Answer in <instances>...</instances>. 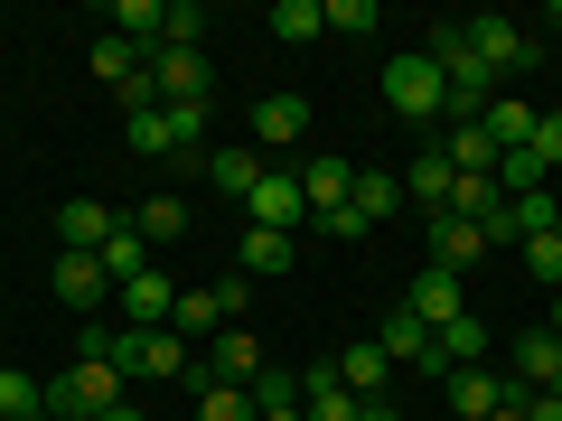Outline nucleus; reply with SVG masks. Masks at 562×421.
Segmentation results:
<instances>
[{
    "instance_id": "nucleus-1",
    "label": "nucleus",
    "mask_w": 562,
    "mask_h": 421,
    "mask_svg": "<svg viewBox=\"0 0 562 421\" xmlns=\"http://www.w3.org/2000/svg\"><path fill=\"white\" fill-rule=\"evenodd\" d=\"M85 356H113L122 375H150V384L188 375V338L179 328H85Z\"/></svg>"
},
{
    "instance_id": "nucleus-2",
    "label": "nucleus",
    "mask_w": 562,
    "mask_h": 421,
    "mask_svg": "<svg viewBox=\"0 0 562 421\" xmlns=\"http://www.w3.org/2000/svg\"><path fill=\"white\" fill-rule=\"evenodd\" d=\"M122 402H132V375H122L113 356H76L47 384V412L57 421H103V412H122Z\"/></svg>"
},
{
    "instance_id": "nucleus-3",
    "label": "nucleus",
    "mask_w": 562,
    "mask_h": 421,
    "mask_svg": "<svg viewBox=\"0 0 562 421\" xmlns=\"http://www.w3.org/2000/svg\"><path fill=\"white\" fill-rule=\"evenodd\" d=\"M384 103H394L403 122H450V84H441V66L422 57V47L384 66Z\"/></svg>"
},
{
    "instance_id": "nucleus-4",
    "label": "nucleus",
    "mask_w": 562,
    "mask_h": 421,
    "mask_svg": "<svg viewBox=\"0 0 562 421\" xmlns=\"http://www.w3.org/2000/svg\"><path fill=\"white\" fill-rule=\"evenodd\" d=\"M375 346H384V356H394V375H403V365H413V375H431V384H441L450 375V365H441V338H431V328H422L413 319V309H384V319H375Z\"/></svg>"
},
{
    "instance_id": "nucleus-5",
    "label": "nucleus",
    "mask_w": 562,
    "mask_h": 421,
    "mask_svg": "<svg viewBox=\"0 0 562 421\" xmlns=\"http://www.w3.org/2000/svg\"><path fill=\"white\" fill-rule=\"evenodd\" d=\"M506 384H516V394H562V338L553 328H525V338L506 346Z\"/></svg>"
},
{
    "instance_id": "nucleus-6",
    "label": "nucleus",
    "mask_w": 562,
    "mask_h": 421,
    "mask_svg": "<svg viewBox=\"0 0 562 421\" xmlns=\"http://www.w3.org/2000/svg\"><path fill=\"white\" fill-rule=\"evenodd\" d=\"M506 394H516V384H506L497 365H450V375H441V412L450 421H487Z\"/></svg>"
},
{
    "instance_id": "nucleus-7",
    "label": "nucleus",
    "mask_w": 562,
    "mask_h": 421,
    "mask_svg": "<svg viewBox=\"0 0 562 421\" xmlns=\"http://www.w3.org/2000/svg\"><path fill=\"white\" fill-rule=\"evenodd\" d=\"M403 309H413V319L441 338L450 319H469V281H460V272H441V262H422V281L403 291Z\"/></svg>"
},
{
    "instance_id": "nucleus-8",
    "label": "nucleus",
    "mask_w": 562,
    "mask_h": 421,
    "mask_svg": "<svg viewBox=\"0 0 562 421\" xmlns=\"http://www.w3.org/2000/svg\"><path fill=\"white\" fill-rule=\"evenodd\" d=\"M244 216L272 225V235H291V225H310V197H301V179H291V169H262L254 197H244Z\"/></svg>"
},
{
    "instance_id": "nucleus-9",
    "label": "nucleus",
    "mask_w": 562,
    "mask_h": 421,
    "mask_svg": "<svg viewBox=\"0 0 562 421\" xmlns=\"http://www.w3.org/2000/svg\"><path fill=\"white\" fill-rule=\"evenodd\" d=\"M254 375H262L254 328H216V338H206V375H198V384H235V394H254Z\"/></svg>"
},
{
    "instance_id": "nucleus-10",
    "label": "nucleus",
    "mask_w": 562,
    "mask_h": 421,
    "mask_svg": "<svg viewBox=\"0 0 562 421\" xmlns=\"http://www.w3.org/2000/svg\"><path fill=\"white\" fill-rule=\"evenodd\" d=\"M469 47H479V66H487V76H497V84L535 66V38H525L516 20H469Z\"/></svg>"
},
{
    "instance_id": "nucleus-11",
    "label": "nucleus",
    "mask_w": 562,
    "mask_h": 421,
    "mask_svg": "<svg viewBox=\"0 0 562 421\" xmlns=\"http://www.w3.org/2000/svg\"><path fill=\"white\" fill-rule=\"evenodd\" d=\"M113 300H122V319H132V328H169V319H179V281H169L160 262H150V272H132V281H122Z\"/></svg>"
},
{
    "instance_id": "nucleus-12",
    "label": "nucleus",
    "mask_w": 562,
    "mask_h": 421,
    "mask_svg": "<svg viewBox=\"0 0 562 421\" xmlns=\"http://www.w3.org/2000/svg\"><path fill=\"white\" fill-rule=\"evenodd\" d=\"M291 179H301V197H310V225H319V216H338V206L357 197V160H338V150H319V160H310V169H291Z\"/></svg>"
},
{
    "instance_id": "nucleus-13",
    "label": "nucleus",
    "mask_w": 562,
    "mask_h": 421,
    "mask_svg": "<svg viewBox=\"0 0 562 421\" xmlns=\"http://www.w3.org/2000/svg\"><path fill=\"white\" fill-rule=\"evenodd\" d=\"M113 206H103V197H66L57 206V253H103V243H113Z\"/></svg>"
},
{
    "instance_id": "nucleus-14",
    "label": "nucleus",
    "mask_w": 562,
    "mask_h": 421,
    "mask_svg": "<svg viewBox=\"0 0 562 421\" xmlns=\"http://www.w3.org/2000/svg\"><path fill=\"white\" fill-rule=\"evenodd\" d=\"M150 84H160V103H206V47H160L150 57Z\"/></svg>"
},
{
    "instance_id": "nucleus-15",
    "label": "nucleus",
    "mask_w": 562,
    "mask_h": 421,
    "mask_svg": "<svg viewBox=\"0 0 562 421\" xmlns=\"http://www.w3.org/2000/svg\"><path fill=\"white\" fill-rule=\"evenodd\" d=\"M301 132H310V94H291V84H281V94L254 103V150H291Z\"/></svg>"
},
{
    "instance_id": "nucleus-16",
    "label": "nucleus",
    "mask_w": 562,
    "mask_h": 421,
    "mask_svg": "<svg viewBox=\"0 0 562 421\" xmlns=\"http://www.w3.org/2000/svg\"><path fill=\"white\" fill-rule=\"evenodd\" d=\"M57 300L76 309V319H94V309L113 300V272H103L94 253H57Z\"/></svg>"
},
{
    "instance_id": "nucleus-17",
    "label": "nucleus",
    "mask_w": 562,
    "mask_h": 421,
    "mask_svg": "<svg viewBox=\"0 0 562 421\" xmlns=\"http://www.w3.org/2000/svg\"><path fill=\"white\" fill-rule=\"evenodd\" d=\"M328 365H338V384H347L357 402H384V384H394V356H384L375 338H357L347 356H328Z\"/></svg>"
},
{
    "instance_id": "nucleus-18",
    "label": "nucleus",
    "mask_w": 562,
    "mask_h": 421,
    "mask_svg": "<svg viewBox=\"0 0 562 421\" xmlns=\"http://www.w3.org/2000/svg\"><path fill=\"white\" fill-rule=\"evenodd\" d=\"M403 197H413L422 216H450V197H460V169H450L441 150H422V160L403 169Z\"/></svg>"
},
{
    "instance_id": "nucleus-19",
    "label": "nucleus",
    "mask_w": 562,
    "mask_h": 421,
    "mask_svg": "<svg viewBox=\"0 0 562 421\" xmlns=\"http://www.w3.org/2000/svg\"><path fill=\"white\" fill-rule=\"evenodd\" d=\"M301 412H310V421H357L366 402L338 384V365H310V375H301Z\"/></svg>"
},
{
    "instance_id": "nucleus-20",
    "label": "nucleus",
    "mask_w": 562,
    "mask_h": 421,
    "mask_svg": "<svg viewBox=\"0 0 562 421\" xmlns=\"http://www.w3.org/2000/svg\"><path fill=\"white\" fill-rule=\"evenodd\" d=\"M479 253H487V235L469 216H431V262H441V272L469 281V262H479Z\"/></svg>"
},
{
    "instance_id": "nucleus-21",
    "label": "nucleus",
    "mask_w": 562,
    "mask_h": 421,
    "mask_svg": "<svg viewBox=\"0 0 562 421\" xmlns=\"http://www.w3.org/2000/svg\"><path fill=\"white\" fill-rule=\"evenodd\" d=\"M235 262H244V281H281V272H291V235H272V225H244Z\"/></svg>"
},
{
    "instance_id": "nucleus-22",
    "label": "nucleus",
    "mask_w": 562,
    "mask_h": 421,
    "mask_svg": "<svg viewBox=\"0 0 562 421\" xmlns=\"http://www.w3.org/2000/svg\"><path fill=\"white\" fill-rule=\"evenodd\" d=\"M394 206H403V169H394V179H384V169H357V197H347V216H357V225H384Z\"/></svg>"
},
{
    "instance_id": "nucleus-23",
    "label": "nucleus",
    "mask_w": 562,
    "mask_h": 421,
    "mask_svg": "<svg viewBox=\"0 0 562 421\" xmlns=\"http://www.w3.org/2000/svg\"><path fill=\"white\" fill-rule=\"evenodd\" d=\"M254 179H262V150H254V140H244V150H206V187L254 197Z\"/></svg>"
},
{
    "instance_id": "nucleus-24",
    "label": "nucleus",
    "mask_w": 562,
    "mask_h": 421,
    "mask_svg": "<svg viewBox=\"0 0 562 421\" xmlns=\"http://www.w3.org/2000/svg\"><path fill=\"white\" fill-rule=\"evenodd\" d=\"M479 132L497 140V150H525V140H535V103H516V94H497V103H487V113H479Z\"/></svg>"
},
{
    "instance_id": "nucleus-25",
    "label": "nucleus",
    "mask_w": 562,
    "mask_h": 421,
    "mask_svg": "<svg viewBox=\"0 0 562 421\" xmlns=\"http://www.w3.org/2000/svg\"><path fill=\"white\" fill-rule=\"evenodd\" d=\"M272 38H281V47L328 38V0H281V10H272Z\"/></svg>"
},
{
    "instance_id": "nucleus-26",
    "label": "nucleus",
    "mask_w": 562,
    "mask_h": 421,
    "mask_svg": "<svg viewBox=\"0 0 562 421\" xmlns=\"http://www.w3.org/2000/svg\"><path fill=\"white\" fill-rule=\"evenodd\" d=\"M506 216H516V243L525 235H553V225H562V187H525V197H506Z\"/></svg>"
},
{
    "instance_id": "nucleus-27",
    "label": "nucleus",
    "mask_w": 562,
    "mask_h": 421,
    "mask_svg": "<svg viewBox=\"0 0 562 421\" xmlns=\"http://www.w3.org/2000/svg\"><path fill=\"white\" fill-rule=\"evenodd\" d=\"M47 412V384L20 375V365H0V421H38Z\"/></svg>"
},
{
    "instance_id": "nucleus-28",
    "label": "nucleus",
    "mask_w": 562,
    "mask_h": 421,
    "mask_svg": "<svg viewBox=\"0 0 562 421\" xmlns=\"http://www.w3.org/2000/svg\"><path fill=\"white\" fill-rule=\"evenodd\" d=\"M441 365H487V319H479V309L441 328Z\"/></svg>"
},
{
    "instance_id": "nucleus-29",
    "label": "nucleus",
    "mask_w": 562,
    "mask_h": 421,
    "mask_svg": "<svg viewBox=\"0 0 562 421\" xmlns=\"http://www.w3.org/2000/svg\"><path fill=\"white\" fill-rule=\"evenodd\" d=\"M94 262H103V272H113V291H122V281H132V272H150V243H140L132 225H113V243H103Z\"/></svg>"
},
{
    "instance_id": "nucleus-30",
    "label": "nucleus",
    "mask_w": 562,
    "mask_h": 421,
    "mask_svg": "<svg viewBox=\"0 0 562 421\" xmlns=\"http://www.w3.org/2000/svg\"><path fill=\"white\" fill-rule=\"evenodd\" d=\"M132 235H140V243H179V235H188V206H179V197H150V206L132 216Z\"/></svg>"
},
{
    "instance_id": "nucleus-31",
    "label": "nucleus",
    "mask_w": 562,
    "mask_h": 421,
    "mask_svg": "<svg viewBox=\"0 0 562 421\" xmlns=\"http://www.w3.org/2000/svg\"><path fill=\"white\" fill-rule=\"evenodd\" d=\"M140 66H150V57H140V47H132V38H94V76H103V84H113V94H122V84H132V76H140Z\"/></svg>"
},
{
    "instance_id": "nucleus-32",
    "label": "nucleus",
    "mask_w": 562,
    "mask_h": 421,
    "mask_svg": "<svg viewBox=\"0 0 562 421\" xmlns=\"http://www.w3.org/2000/svg\"><path fill=\"white\" fill-rule=\"evenodd\" d=\"M179 338H206V328H225V309H216V281H206V291H179Z\"/></svg>"
},
{
    "instance_id": "nucleus-33",
    "label": "nucleus",
    "mask_w": 562,
    "mask_h": 421,
    "mask_svg": "<svg viewBox=\"0 0 562 421\" xmlns=\"http://www.w3.org/2000/svg\"><path fill=\"white\" fill-rule=\"evenodd\" d=\"M497 187H506V197H525V187H553V169H543L535 150H497Z\"/></svg>"
},
{
    "instance_id": "nucleus-34",
    "label": "nucleus",
    "mask_w": 562,
    "mask_h": 421,
    "mask_svg": "<svg viewBox=\"0 0 562 421\" xmlns=\"http://www.w3.org/2000/svg\"><path fill=\"white\" fill-rule=\"evenodd\" d=\"M198 421H262L254 394H235V384H198Z\"/></svg>"
},
{
    "instance_id": "nucleus-35",
    "label": "nucleus",
    "mask_w": 562,
    "mask_h": 421,
    "mask_svg": "<svg viewBox=\"0 0 562 421\" xmlns=\"http://www.w3.org/2000/svg\"><path fill=\"white\" fill-rule=\"evenodd\" d=\"M516 262H525L535 281H553V291H562V235H525V243H516Z\"/></svg>"
},
{
    "instance_id": "nucleus-36",
    "label": "nucleus",
    "mask_w": 562,
    "mask_h": 421,
    "mask_svg": "<svg viewBox=\"0 0 562 421\" xmlns=\"http://www.w3.org/2000/svg\"><path fill=\"white\" fill-rule=\"evenodd\" d=\"M198 29H206V10H198V0H169V29H160V47H198ZM160 47H150V57H160Z\"/></svg>"
},
{
    "instance_id": "nucleus-37",
    "label": "nucleus",
    "mask_w": 562,
    "mask_h": 421,
    "mask_svg": "<svg viewBox=\"0 0 562 421\" xmlns=\"http://www.w3.org/2000/svg\"><path fill=\"white\" fill-rule=\"evenodd\" d=\"M132 150L140 160H169L179 140H169V113H132Z\"/></svg>"
},
{
    "instance_id": "nucleus-38",
    "label": "nucleus",
    "mask_w": 562,
    "mask_h": 421,
    "mask_svg": "<svg viewBox=\"0 0 562 421\" xmlns=\"http://www.w3.org/2000/svg\"><path fill=\"white\" fill-rule=\"evenodd\" d=\"M160 113H169V140H179V150L206 140V103H160Z\"/></svg>"
},
{
    "instance_id": "nucleus-39",
    "label": "nucleus",
    "mask_w": 562,
    "mask_h": 421,
    "mask_svg": "<svg viewBox=\"0 0 562 421\" xmlns=\"http://www.w3.org/2000/svg\"><path fill=\"white\" fill-rule=\"evenodd\" d=\"M525 150H535V160L562 179V113H535V140H525Z\"/></svg>"
},
{
    "instance_id": "nucleus-40",
    "label": "nucleus",
    "mask_w": 562,
    "mask_h": 421,
    "mask_svg": "<svg viewBox=\"0 0 562 421\" xmlns=\"http://www.w3.org/2000/svg\"><path fill=\"white\" fill-rule=\"evenodd\" d=\"M328 29H357L366 38V29H375V0H328Z\"/></svg>"
},
{
    "instance_id": "nucleus-41",
    "label": "nucleus",
    "mask_w": 562,
    "mask_h": 421,
    "mask_svg": "<svg viewBox=\"0 0 562 421\" xmlns=\"http://www.w3.org/2000/svg\"><path fill=\"white\" fill-rule=\"evenodd\" d=\"M244 300H254V281H244V272H225V281H216V309H225V319H244Z\"/></svg>"
},
{
    "instance_id": "nucleus-42",
    "label": "nucleus",
    "mask_w": 562,
    "mask_h": 421,
    "mask_svg": "<svg viewBox=\"0 0 562 421\" xmlns=\"http://www.w3.org/2000/svg\"><path fill=\"white\" fill-rule=\"evenodd\" d=\"M525 421H562V394H525Z\"/></svg>"
},
{
    "instance_id": "nucleus-43",
    "label": "nucleus",
    "mask_w": 562,
    "mask_h": 421,
    "mask_svg": "<svg viewBox=\"0 0 562 421\" xmlns=\"http://www.w3.org/2000/svg\"><path fill=\"white\" fill-rule=\"evenodd\" d=\"M357 421H413V412H394V402H366V412Z\"/></svg>"
},
{
    "instance_id": "nucleus-44",
    "label": "nucleus",
    "mask_w": 562,
    "mask_h": 421,
    "mask_svg": "<svg viewBox=\"0 0 562 421\" xmlns=\"http://www.w3.org/2000/svg\"><path fill=\"white\" fill-rule=\"evenodd\" d=\"M487 421H525V394H506V402H497V412H487Z\"/></svg>"
},
{
    "instance_id": "nucleus-45",
    "label": "nucleus",
    "mask_w": 562,
    "mask_h": 421,
    "mask_svg": "<svg viewBox=\"0 0 562 421\" xmlns=\"http://www.w3.org/2000/svg\"><path fill=\"white\" fill-rule=\"evenodd\" d=\"M262 421H310V412H301V402H281V412H262Z\"/></svg>"
},
{
    "instance_id": "nucleus-46",
    "label": "nucleus",
    "mask_w": 562,
    "mask_h": 421,
    "mask_svg": "<svg viewBox=\"0 0 562 421\" xmlns=\"http://www.w3.org/2000/svg\"><path fill=\"white\" fill-rule=\"evenodd\" d=\"M103 421H150V412H132V402H122V412H103Z\"/></svg>"
},
{
    "instance_id": "nucleus-47",
    "label": "nucleus",
    "mask_w": 562,
    "mask_h": 421,
    "mask_svg": "<svg viewBox=\"0 0 562 421\" xmlns=\"http://www.w3.org/2000/svg\"><path fill=\"white\" fill-rule=\"evenodd\" d=\"M553 338H562V300H553Z\"/></svg>"
},
{
    "instance_id": "nucleus-48",
    "label": "nucleus",
    "mask_w": 562,
    "mask_h": 421,
    "mask_svg": "<svg viewBox=\"0 0 562 421\" xmlns=\"http://www.w3.org/2000/svg\"><path fill=\"white\" fill-rule=\"evenodd\" d=\"M553 29H562V0H553Z\"/></svg>"
},
{
    "instance_id": "nucleus-49",
    "label": "nucleus",
    "mask_w": 562,
    "mask_h": 421,
    "mask_svg": "<svg viewBox=\"0 0 562 421\" xmlns=\"http://www.w3.org/2000/svg\"><path fill=\"white\" fill-rule=\"evenodd\" d=\"M38 421H57V412H38Z\"/></svg>"
},
{
    "instance_id": "nucleus-50",
    "label": "nucleus",
    "mask_w": 562,
    "mask_h": 421,
    "mask_svg": "<svg viewBox=\"0 0 562 421\" xmlns=\"http://www.w3.org/2000/svg\"><path fill=\"white\" fill-rule=\"evenodd\" d=\"M553 235H562V225H553Z\"/></svg>"
}]
</instances>
